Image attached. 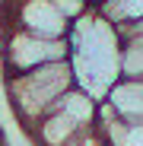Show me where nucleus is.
Wrapping results in <instances>:
<instances>
[{
	"instance_id": "1",
	"label": "nucleus",
	"mask_w": 143,
	"mask_h": 146,
	"mask_svg": "<svg viewBox=\"0 0 143 146\" xmlns=\"http://www.w3.org/2000/svg\"><path fill=\"white\" fill-rule=\"evenodd\" d=\"M70 67L80 89L92 99H105L111 86L121 80V32L95 7L70 22Z\"/></svg>"
},
{
	"instance_id": "2",
	"label": "nucleus",
	"mask_w": 143,
	"mask_h": 146,
	"mask_svg": "<svg viewBox=\"0 0 143 146\" xmlns=\"http://www.w3.org/2000/svg\"><path fill=\"white\" fill-rule=\"evenodd\" d=\"M0 83H3V95H7V105H10L13 117L22 124L26 133L61 102V95L67 89L76 86L70 60L41 64V67L26 70V73H10Z\"/></svg>"
},
{
	"instance_id": "3",
	"label": "nucleus",
	"mask_w": 143,
	"mask_h": 146,
	"mask_svg": "<svg viewBox=\"0 0 143 146\" xmlns=\"http://www.w3.org/2000/svg\"><path fill=\"white\" fill-rule=\"evenodd\" d=\"M95 114H99V99H92L86 89L73 86V89H67L61 95V102L29 130V140L35 146H67L80 130L95 124Z\"/></svg>"
},
{
	"instance_id": "4",
	"label": "nucleus",
	"mask_w": 143,
	"mask_h": 146,
	"mask_svg": "<svg viewBox=\"0 0 143 146\" xmlns=\"http://www.w3.org/2000/svg\"><path fill=\"white\" fill-rule=\"evenodd\" d=\"M54 60H70L67 38H45L19 26H10V22H0V70H3V76L26 73V70L54 64Z\"/></svg>"
},
{
	"instance_id": "5",
	"label": "nucleus",
	"mask_w": 143,
	"mask_h": 146,
	"mask_svg": "<svg viewBox=\"0 0 143 146\" xmlns=\"http://www.w3.org/2000/svg\"><path fill=\"white\" fill-rule=\"evenodd\" d=\"M0 22H10L45 38H67L70 32V16L57 7V0H3Z\"/></svg>"
},
{
	"instance_id": "6",
	"label": "nucleus",
	"mask_w": 143,
	"mask_h": 146,
	"mask_svg": "<svg viewBox=\"0 0 143 146\" xmlns=\"http://www.w3.org/2000/svg\"><path fill=\"white\" fill-rule=\"evenodd\" d=\"M95 127L102 130L108 146H143V121H124L111 111L108 102H99Z\"/></svg>"
},
{
	"instance_id": "7",
	"label": "nucleus",
	"mask_w": 143,
	"mask_h": 146,
	"mask_svg": "<svg viewBox=\"0 0 143 146\" xmlns=\"http://www.w3.org/2000/svg\"><path fill=\"white\" fill-rule=\"evenodd\" d=\"M102 102H108L111 111L124 121H143V80L121 76Z\"/></svg>"
},
{
	"instance_id": "8",
	"label": "nucleus",
	"mask_w": 143,
	"mask_h": 146,
	"mask_svg": "<svg viewBox=\"0 0 143 146\" xmlns=\"http://www.w3.org/2000/svg\"><path fill=\"white\" fill-rule=\"evenodd\" d=\"M95 10L121 29V26L143 19V0H102V3H95Z\"/></svg>"
},
{
	"instance_id": "9",
	"label": "nucleus",
	"mask_w": 143,
	"mask_h": 146,
	"mask_svg": "<svg viewBox=\"0 0 143 146\" xmlns=\"http://www.w3.org/2000/svg\"><path fill=\"white\" fill-rule=\"evenodd\" d=\"M121 76L143 80V35H121Z\"/></svg>"
},
{
	"instance_id": "10",
	"label": "nucleus",
	"mask_w": 143,
	"mask_h": 146,
	"mask_svg": "<svg viewBox=\"0 0 143 146\" xmlns=\"http://www.w3.org/2000/svg\"><path fill=\"white\" fill-rule=\"evenodd\" d=\"M67 146H108V143H105V137H102V130H99V127L92 124V127H86V130H80V133H76L73 140H70Z\"/></svg>"
},
{
	"instance_id": "11",
	"label": "nucleus",
	"mask_w": 143,
	"mask_h": 146,
	"mask_svg": "<svg viewBox=\"0 0 143 146\" xmlns=\"http://www.w3.org/2000/svg\"><path fill=\"white\" fill-rule=\"evenodd\" d=\"M57 7L70 16V22H73L76 16H83L89 7H95V0H57Z\"/></svg>"
},
{
	"instance_id": "12",
	"label": "nucleus",
	"mask_w": 143,
	"mask_h": 146,
	"mask_svg": "<svg viewBox=\"0 0 143 146\" xmlns=\"http://www.w3.org/2000/svg\"><path fill=\"white\" fill-rule=\"evenodd\" d=\"M0 146H7V137H3V133H0Z\"/></svg>"
},
{
	"instance_id": "13",
	"label": "nucleus",
	"mask_w": 143,
	"mask_h": 146,
	"mask_svg": "<svg viewBox=\"0 0 143 146\" xmlns=\"http://www.w3.org/2000/svg\"><path fill=\"white\" fill-rule=\"evenodd\" d=\"M95 3H102V0H95Z\"/></svg>"
}]
</instances>
